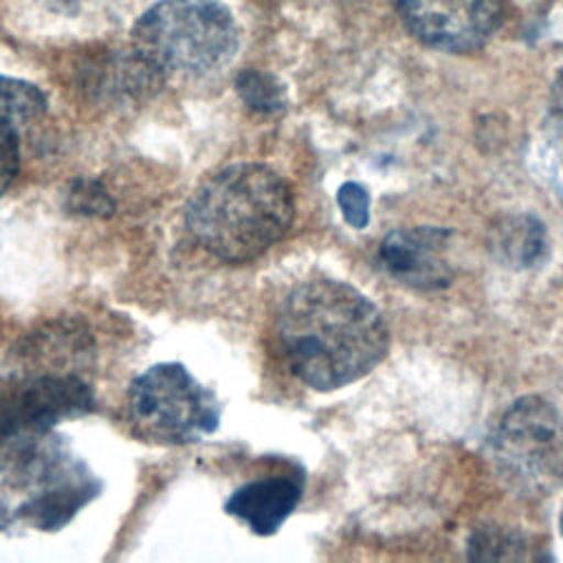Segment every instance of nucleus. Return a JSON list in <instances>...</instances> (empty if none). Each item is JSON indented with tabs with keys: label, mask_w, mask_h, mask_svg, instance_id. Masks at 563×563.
I'll return each instance as SVG.
<instances>
[{
	"label": "nucleus",
	"mask_w": 563,
	"mask_h": 563,
	"mask_svg": "<svg viewBox=\"0 0 563 563\" xmlns=\"http://www.w3.org/2000/svg\"><path fill=\"white\" fill-rule=\"evenodd\" d=\"M68 209L81 216H112L114 200L99 180L79 178L68 191Z\"/></svg>",
	"instance_id": "obj_15"
},
{
	"label": "nucleus",
	"mask_w": 563,
	"mask_h": 563,
	"mask_svg": "<svg viewBox=\"0 0 563 563\" xmlns=\"http://www.w3.org/2000/svg\"><path fill=\"white\" fill-rule=\"evenodd\" d=\"M490 453L508 488L526 497L563 484V416L541 396L517 398L501 416Z\"/></svg>",
	"instance_id": "obj_5"
},
{
	"label": "nucleus",
	"mask_w": 563,
	"mask_h": 563,
	"mask_svg": "<svg viewBox=\"0 0 563 563\" xmlns=\"http://www.w3.org/2000/svg\"><path fill=\"white\" fill-rule=\"evenodd\" d=\"M493 253L512 268H537L550 255L548 231L530 213L501 218L493 229Z\"/></svg>",
	"instance_id": "obj_11"
},
{
	"label": "nucleus",
	"mask_w": 563,
	"mask_h": 563,
	"mask_svg": "<svg viewBox=\"0 0 563 563\" xmlns=\"http://www.w3.org/2000/svg\"><path fill=\"white\" fill-rule=\"evenodd\" d=\"M46 110L44 92L24 79L0 75V114L7 119H33Z\"/></svg>",
	"instance_id": "obj_14"
},
{
	"label": "nucleus",
	"mask_w": 563,
	"mask_h": 563,
	"mask_svg": "<svg viewBox=\"0 0 563 563\" xmlns=\"http://www.w3.org/2000/svg\"><path fill=\"white\" fill-rule=\"evenodd\" d=\"M240 31L220 0H158L132 29V53L156 77H202L227 66Z\"/></svg>",
	"instance_id": "obj_4"
},
{
	"label": "nucleus",
	"mask_w": 563,
	"mask_h": 563,
	"mask_svg": "<svg viewBox=\"0 0 563 563\" xmlns=\"http://www.w3.org/2000/svg\"><path fill=\"white\" fill-rule=\"evenodd\" d=\"M451 231L438 227H411L391 231L378 249L380 266L400 284L416 290H442L453 282L446 257Z\"/></svg>",
	"instance_id": "obj_9"
},
{
	"label": "nucleus",
	"mask_w": 563,
	"mask_h": 563,
	"mask_svg": "<svg viewBox=\"0 0 563 563\" xmlns=\"http://www.w3.org/2000/svg\"><path fill=\"white\" fill-rule=\"evenodd\" d=\"M130 416L143 435L163 442H191L220 424L216 396L180 363H158L134 378Z\"/></svg>",
	"instance_id": "obj_6"
},
{
	"label": "nucleus",
	"mask_w": 563,
	"mask_h": 563,
	"mask_svg": "<svg viewBox=\"0 0 563 563\" xmlns=\"http://www.w3.org/2000/svg\"><path fill=\"white\" fill-rule=\"evenodd\" d=\"M559 526H561V534H563V508H561V517H559Z\"/></svg>",
	"instance_id": "obj_19"
},
{
	"label": "nucleus",
	"mask_w": 563,
	"mask_h": 563,
	"mask_svg": "<svg viewBox=\"0 0 563 563\" xmlns=\"http://www.w3.org/2000/svg\"><path fill=\"white\" fill-rule=\"evenodd\" d=\"M468 556L477 561H508L526 559V541L510 530L497 526H484L473 530L468 539Z\"/></svg>",
	"instance_id": "obj_13"
},
{
	"label": "nucleus",
	"mask_w": 563,
	"mask_h": 563,
	"mask_svg": "<svg viewBox=\"0 0 563 563\" xmlns=\"http://www.w3.org/2000/svg\"><path fill=\"white\" fill-rule=\"evenodd\" d=\"M20 172V136L11 119L0 114V198Z\"/></svg>",
	"instance_id": "obj_16"
},
{
	"label": "nucleus",
	"mask_w": 563,
	"mask_h": 563,
	"mask_svg": "<svg viewBox=\"0 0 563 563\" xmlns=\"http://www.w3.org/2000/svg\"><path fill=\"white\" fill-rule=\"evenodd\" d=\"M301 477H266L240 486L224 510L242 519L255 534H275L301 499Z\"/></svg>",
	"instance_id": "obj_10"
},
{
	"label": "nucleus",
	"mask_w": 563,
	"mask_h": 563,
	"mask_svg": "<svg viewBox=\"0 0 563 563\" xmlns=\"http://www.w3.org/2000/svg\"><path fill=\"white\" fill-rule=\"evenodd\" d=\"M185 218L207 253L240 264L260 257L288 233L295 202L277 172L260 163H235L194 191Z\"/></svg>",
	"instance_id": "obj_2"
},
{
	"label": "nucleus",
	"mask_w": 563,
	"mask_h": 563,
	"mask_svg": "<svg viewBox=\"0 0 563 563\" xmlns=\"http://www.w3.org/2000/svg\"><path fill=\"white\" fill-rule=\"evenodd\" d=\"M92 471L51 431L0 453V528L59 530L99 495Z\"/></svg>",
	"instance_id": "obj_3"
},
{
	"label": "nucleus",
	"mask_w": 563,
	"mask_h": 563,
	"mask_svg": "<svg viewBox=\"0 0 563 563\" xmlns=\"http://www.w3.org/2000/svg\"><path fill=\"white\" fill-rule=\"evenodd\" d=\"M550 114H552V123L556 128V132L563 139V68L559 70L554 86H552V95H550Z\"/></svg>",
	"instance_id": "obj_18"
},
{
	"label": "nucleus",
	"mask_w": 563,
	"mask_h": 563,
	"mask_svg": "<svg viewBox=\"0 0 563 563\" xmlns=\"http://www.w3.org/2000/svg\"><path fill=\"white\" fill-rule=\"evenodd\" d=\"M396 4L416 40L446 53L484 46L504 18L501 0H396Z\"/></svg>",
	"instance_id": "obj_8"
},
{
	"label": "nucleus",
	"mask_w": 563,
	"mask_h": 563,
	"mask_svg": "<svg viewBox=\"0 0 563 563\" xmlns=\"http://www.w3.org/2000/svg\"><path fill=\"white\" fill-rule=\"evenodd\" d=\"M235 90L253 112L275 114L286 108V90L282 81L271 73L244 68L235 77Z\"/></svg>",
	"instance_id": "obj_12"
},
{
	"label": "nucleus",
	"mask_w": 563,
	"mask_h": 563,
	"mask_svg": "<svg viewBox=\"0 0 563 563\" xmlns=\"http://www.w3.org/2000/svg\"><path fill=\"white\" fill-rule=\"evenodd\" d=\"M90 387L75 374H40L0 391V453L92 411Z\"/></svg>",
	"instance_id": "obj_7"
},
{
	"label": "nucleus",
	"mask_w": 563,
	"mask_h": 563,
	"mask_svg": "<svg viewBox=\"0 0 563 563\" xmlns=\"http://www.w3.org/2000/svg\"><path fill=\"white\" fill-rule=\"evenodd\" d=\"M275 334L290 372L319 391L363 378L389 347L380 310L336 279H312L292 288L277 310Z\"/></svg>",
	"instance_id": "obj_1"
},
{
	"label": "nucleus",
	"mask_w": 563,
	"mask_h": 563,
	"mask_svg": "<svg viewBox=\"0 0 563 563\" xmlns=\"http://www.w3.org/2000/svg\"><path fill=\"white\" fill-rule=\"evenodd\" d=\"M339 209L345 222L354 229H365L369 222V194L358 183H343L336 191Z\"/></svg>",
	"instance_id": "obj_17"
}]
</instances>
